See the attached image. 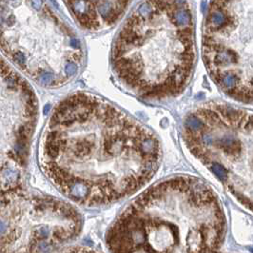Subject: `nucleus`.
<instances>
[{
	"instance_id": "f03ea898",
	"label": "nucleus",
	"mask_w": 253,
	"mask_h": 253,
	"mask_svg": "<svg viewBox=\"0 0 253 253\" xmlns=\"http://www.w3.org/2000/svg\"><path fill=\"white\" fill-rule=\"evenodd\" d=\"M225 220L212 190L173 177L137 197L108 229L112 253H219Z\"/></svg>"
},
{
	"instance_id": "1a4fd4ad",
	"label": "nucleus",
	"mask_w": 253,
	"mask_h": 253,
	"mask_svg": "<svg viewBox=\"0 0 253 253\" xmlns=\"http://www.w3.org/2000/svg\"><path fill=\"white\" fill-rule=\"evenodd\" d=\"M250 250H251V251H252V252H253V248H251V249H250Z\"/></svg>"
},
{
	"instance_id": "f257e3e1",
	"label": "nucleus",
	"mask_w": 253,
	"mask_h": 253,
	"mask_svg": "<svg viewBox=\"0 0 253 253\" xmlns=\"http://www.w3.org/2000/svg\"><path fill=\"white\" fill-rule=\"evenodd\" d=\"M40 165L75 203L103 206L133 194L161 159L156 135L110 102L74 93L57 105L40 145Z\"/></svg>"
},
{
	"instance_id": "6e6552de",
	"label": "nucleus",
	"mask_w": 253,
	"mask_h": 253,
	"mask_svg": "<svg viewBox=\"0 0 253 253\" xmlns=\"http://www.w3.org/2000/svg\"><path fill=\"white\" fill-rule=\"evenodd\" d=\"M61 253H98V252L86 248H71L62 251Z\"/></svg>"
},
{
	"instance_id": "0eeeda50",
	"label": "nucleus",
	"mask_w": 253,
	"mask_h": 253,
	"mask_svg": "<svg viewBox=\"0 0 253 253\" xmlns=\"http://www.w3.org/2000/svg\"><path fill=\"white\" fill-rule=\"evenodd\" d=\"M81 28L97 32L111 28L124 15L131 2L128 1H68L64 2Z\"/></svg>"
},
{
	"instance_id": "20e7f679",
	"label": "nucleus",
	"mask_w": 253,
	"mask_h": 253,
	"mask_svg": "<svg viewBox=\"0 0 253 253\" xmlns=\"http://www.w3.org/2000/svg\"><path fill=\"white\" fill-rule=\"evenodd\" d=\"M2 52L41 86L54 88L74 79L84 50L72 28L46 2H1Z\"/></svg>"
},
{
	"instance_id": "423d86ee",
	"label": "nucleus",
	"mask_w": 253,
	"mask_h": 253,
	"mask_svg": "<svg viewBox=\"0 0 253 253\" xmlns=\"http://www.w3.org/2000/svg\"><path fill=\"white\" fill-rule=\"evenodd\" d=\"M38 117L36 95L26 79L1 62V189L19 186Z\"/></svg>"
},
{
	"instance_id": "39448f33",
	"label": "nucleus",
	"mask_w": 253,
	"mask_h": 253,
	"mask_svg": "<svg viewBox=\"0 0 253 253\" xmlns=\"http://www.w3.org/2000/svg\"><path fill=\"white\" fill-rule=\"evenodd\" d=\"M81 227L80 214L63 201L19 186L1 190L2 253H52Z\"/></svg>"
},
{
	"instance_id": "7ed1b4c3",
	"label": "nucleus",
	"mask_w": 253,
	"mask_h": 253,
	"mask_svg": "<svg viewBox=\"0 0 253 253\" xmlns=\"http://www.w3.org/2000/svg\"><path fill=\"white\" fill-rule=\"evenodd\" d=\"M194 28L187 2H142L123 24L112 48L120 82L147 99L184 90L194 67Z\"/></svg>"
}]
</instances>
